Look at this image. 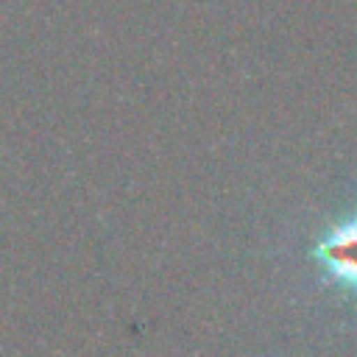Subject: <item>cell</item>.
Returning a JSON list of instances; mask_svg holds the SVG:
<instances>
[{
	"label": "cell",
	"instance_id": "6da1fadb",
	"mask_svg": "<svg viewBox=\"0 0 357 357\" xmlns=\"http://www.w3.org/2000/svg\"><path fill=\"white\" fill-rule=\"evenodd\" d=\"M310 257L321 268L324 279L349 290L357 304V209L349 218L332 223L318 237Z\"/></svg>",
	"mask_w": 357,
	"mask_h": 357
}]
</instances>
